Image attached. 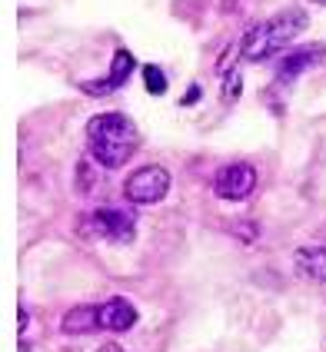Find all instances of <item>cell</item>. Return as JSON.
I'll return each mask as SVG.
<instances>
[{"label":"cell","mask_w":326,"mask_h":352,"mask_svg":"<svg viewBox=\"0 0 326 352\" xmlns=\"http://www.w3.org/2000/svg\"><path fill=\"white\" fill-rule=\"evenodd\" d=\"M136 60L130 50H116L114 54V63H110V74L103 80H96V83H80V90L83 94H94V97H103V94H114V90H120L127 80H130V74H134Z\"/></svg>","instance_id":"cell-6"},{"label":"cell","mask_w":326,"mask_h":352,"mask_svg":"<svg viewBox=\"0 0 326 352\" xmlns=\"http://www.w3.org/2000/svg\"><path fill=\"white\" fill-rule=\"evenodd\" d=\"M143 83H147V90H150L154 97H163V94H167V77H163V70L154 67V63L143 67Z\"/></svg>","instance_id":"cell-11"},{"label":"cell","mask_w":326,"mask_h":352,"mask_svg":"<svg viewBox=\"0 0 326 352\" xmlns=\"http://www.w3.org/2000/svg\"><path fill=\"white\" fill-rule=\"evenodd\" d=\"M293 263H296V270L307 279L326 283V246H300L293 253Z\"/></svg>","instance_id":"cell-10"},{"label":"cell","mask_w":326,"mask_h":352,"mask_svg":"<svg viewBox=\"0 0 326 352\" xmlns=\"http://www.w3.org/2000/svg\"><path fill=\"white\" fill-rule=\"evenodd\" d=\"M313 3H323V7H326V0H313Z\"/></svg>","instance_id":"cell-15"},{"label":"cell","mask_w":326,"mask_h":352,"mask_svg":"<svg viewBox=\"0 0 326 352\" xmlns=\"http://www.w3.org/2000/svg\"><path fill=\"white\" fill-rule=\"evenodd\" d=\"M236 94H240V74L233 70V77H227V87H223V100H227V103H233V100H236Z\"/></svg>","instance_id":"cell-12"},{"label":"cell","mask_w":326,"mask_h":352,"mask_svg":"<svg viewBox=\"0 0 326 352\" xmlns=\"http://www.w3.org/2000/svg\"><path fill=\"white\" fill-rule=\"evenodd\" d=\"M87 226H90L94 236H100V239L130 243V239H134L136 219H134V213H127V210H120V206H103V210H96V213L87 219Z\"/></svg>","instance_id":"cell-5"},{"label":"cell","mask_w":326,"mask_h":352,"mask_svg":"<svg viewBox=\"0 0 326 352\" xmlns=\"http://www.w3.org/2000/svg\"><path fill=\"white\" fill-rule=\"evenodd\" d=\"M167 193H170V173L163 166H140L123 183V196L136 206H154Z\"/></svg>","instance_id":"cell-3"},{"label":"cell","mask_w":326,"mask_h":352,"mask_svg":"<svg viewBox=\"0 0 326 352\" xmlns=\"http://www.w3.org/2000/svg\"><path fill=\"white\" fill-rule=\"evenodd\" d=\"M303 27H307V14H303L300 7L283 10V14H276V17L256 23L253 30H247V37L240 40V57L253 60V63L269 60L273 54H280Z\"/></svg>","instance_id":"cell-2"},{"label":"cell","mask_w":326,"mask_h":352,"mask_svg":"<svg viewBox=\"0 0 326 352\" xmlns=\"http://www.w3.org/2000/svg\"><path fill=\"white\" fill-rule=\"evenodd\" d=\"M136 326V306L130 299H120L114 296L110 302L100 306V329H110V333H127Z\"/></svg>","instance_id":"cell-8"},{"label":"cell","mask_w":326,"mask_h":352,"mask_svg":"<svg viewBox=\"0 0 326 352\" xmlns=\"http://www.w3.org/2000/svg\"><path fill=\"white\" fill-rule=\"evenodd\" d=\"M326 57V43H316V47H300V50H289L287 57L276 63V83H289L300 74L313 70L320 60Z\"/></svg>","instance_id":"cell-7"},{"label":"cell","mask_w":326,"mask_h":352,"mask_svg":"<svg viewBox=\"0 0 326 352\" xmlns=\"http://www.w3.org/2000/svg\"><path fill=\"white\" fill-rule=\"evenodd\" d=\"M253 186H256V170L249 166V163H227L220 173L213 176V193L220 196V199H247L253 193Z\"/></svg>","instance_id":"cell-4"},{"label":"cell","mask_w":326,"mask_h":352,"mask_svg":"<svg viewBox=\"0 0 326 352\" xmlns=\"http://www.w3.org/2000/svg\"><path fill=\"white\" fill-rule=\"evenodd\" d=\"M60 329H63V336H87L100 329V306H74V309H67L63 319H60Z\"/></svg>","instance_id":"cell-9"},{"label":"cell","mask_w":326,"mask_h":352,"mask_svg":"<svg viewBox=\"0 0 326 352\" xmlns=\"http://www.w3.org/2000/svg\"><path fill=\"white\" fill-rule=\"evenodd\" d=\"M196 97H200V87H190V94H187L183 103H196Z\"/></svg>","instance_id":"cell-13"},{"label":"cell","mask_w":326,"mask_h":352,"mask_svg":"<svg viewBox=\"0 0 326 352\" xmlns=\"http://www.w3.org/2000/svg\"><path fill=\"white\" fill-rule=\"evenodd\" d=\"M87 140H90V157L100 166H107V170L123 166L140 146V133H136L134 120L123 117V113H100V117H94L87 123Z\"/></svg>","instance_id":"cell-1"},{"label":"cell","mask_w":326,"mask_h":352,"mask_svg":"<svg viewBox=\"0 0 326 352\" xmlns=\"http://www.w3.org/2000/svg\"><path fill=\"white\" fill-rule=\"evenodd\" d=\"M96 352H123V349H120V346H114V342H107V346H100Z\"/></svg>","instance_id":"cell-14"}]
</instances>
